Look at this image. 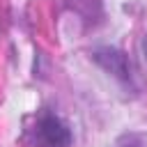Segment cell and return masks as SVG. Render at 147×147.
I'll return each instance as SVG.
<instances>
[{
	"label": "cell",
	"instance_id": "1",
	"mask_svg": "<svg viewBox=\"0 0 147 147\" xmlns=\"http://www.w3.org/2000/svg\"><path fill=\"white\" fill-rule=\"evenodd\" d=\"M90 57H92L106 74H110L122 87H126V90L133 92V94L140 92L138 71H136L131 57H129L124 51H119V48H115V46H99V48L92 51Z\"/></svg>",
	"mask_w": 147,
	"mask_h": 147
},
{
	"label": "cell",
	"instance_id": "2",
	"mask_svg": "<svg viewBox=\"0 0 147 147\" xmlns=\"http://www.w3.org/2000/svg\"><path fill=\"white\" fill-rule=\"evenodd\" d=\"M30 138L37 147H71L74 145V133H71L69 124L48 108H44L34 117Z\"/></svg>",
	"mask_w": 147,
	"mask_h": 147
},
{
	"label": "cell",
	"instance_id": "3",
	"mask_svg": "<svg viewBox=\"0 0 147 147\" xmlns=\"http://www.w3.org/2000/svg\"><path fill=\"white\" fill-rule=\"evenodd\" d=\"M115 147H147V136L131 131V133H122L115 142Z\"/></svg>",
	"mask_w": 147,
	"mask_h": 147
},
{
	"label": "cell",
	"instance_id": "4",
	"mask_svg": "<svg viewBox=\"0 0 147 147\" xmlns=\"http://www.w3.org/2000/svg\"><path fill=\"white\" fill-rule=\"evenodd\" d=\"M140 48H142V55H145V60H147V32H145V37H142V44H140Z\"/></svg>",
	"mask_w": 147,
	"mask_h": 147
}]
</instances>
